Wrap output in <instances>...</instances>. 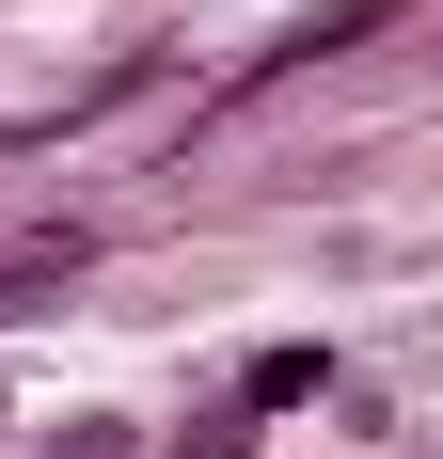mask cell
Here are the masks:
<instances>
[{
	"mask_svg": "<svg viewBox=\"0 0 443 459\" xmlns=\"http://www.w3.org/2000/svg\"><path fill=\"white\" fill-rule=\"evenodd\" d=\"M317 396H333V349H317V333H285V349H254V365H238V428L317 412Z\"/></svg>",
	"mask_w": 443,
	"mask_h": 459,
	"instance_id": "obj_1",
	"label": "cell"
},
{
	"mask_svg": "<svg viewBox=\"0 0 443 459\" xmlns=\"http://www.w3.org/2000/svg\"><path fill=\"white\" fill-rule=\"evenodd\" d=\"M48 459H127V444H111V428H64V444H48Z\"/></svg>",
	"mask_w": 443,
	"mask_h": 459,
	"instance_id": "obj_2",
	"label": "cell"
}]
</instances>
